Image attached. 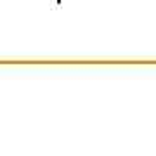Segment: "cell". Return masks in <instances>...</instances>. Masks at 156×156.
<instances>
[]
</instances>
